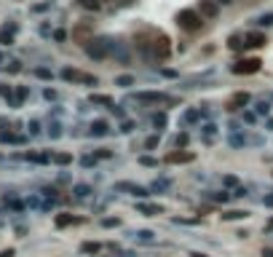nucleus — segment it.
Wrapping results in <instances>:
<instances>
[{
	"label": "nucleus",
	"mask_w": 273,
	"mask_h": 257,
	"mask_svg": "<svg viewBox=\"0 0 273 257\" xmlns=\"http://www.w3.org/2000/svg\"><path fill=\"white\" fill-rule=\"evenodd\" d=\"M75 222H80V220L73 217V214H67V212H62V214L54 217V225H56V228H67V225H75Z\"/></svg>",
	"instance_id": "4468645a"
},
{
	"label": "nucleus",
	"mask_w": 273,
	"mask_h": 257,
	"mask_svg": "<svg viewBox=\"0 0 273 257\" xmlns=\"http://www.w3.org/2000/svg\"><path fill=\"white\" fill-rule=\"evenodd\" d=\"M174 21H177V27L185 30V32H198L203 27V16L193 8H180L177 16H174Z\"/></svg>",
	"instance_id": "f257e3e1"
},
{
	"label": "nucleus",
	"mask_w": 273,
	"mask_h": 257,
	"mask_svg": "<svg viewBox=\"0 0 273 257\" xmlns=\"http://www.w3.org/2000/svg\"><path fill=\"white\" fill-rule=\"evenodd\" d=\"M169 185H171L169 180H155L153 185H150V190H169Z\"/></svg>",
	"instance_id": "c756f323"
},
{
	"label": "nucleus",
	"mask_w": 273,
	"mask_h": 257,
	"mask_svg": "<svg viewBox=\"0 0 273 257\" xmlns=\"http://www.w3.org/2000/svg\"><path fill=\"white\" fill-rule=\"evenodd\" d=\"M257 112H260V115H268V112H271V102H257Z\"/></svg>",
	"instance_id": "e433bc0d"
},
{
	"label": "nucleus",
	"mask_w": 273,
	"mask_h": 257,
	"mask_svg": "<svg viewBox=\"0 0 273 257\" xmlns=\"http://www.w3.org/2000/svg\"><path fill=\"white\" fill-rule=\"evenodd\" d=\"M115 190H118V193H131V196H137V198L150 196V190H147V187L134 185V182H115Z\"/></svg>",
	"instance_id": "423d86ee"
},
{
	"label": "nucleus",
	"mask_w": 273,
	"mask_h": 257,
	"mask_svg": "<svg viewBox=\"0 0 273 257\" xmlns=\"http://www.w3.org/2000/svg\"><path fill=\"white\" fill-rule=\"evenodd\" d=\"M260 67H262V62L257 56H252V59H241V62L230 64V73H236V75H255V73H260Z\"/></svg>",
	"instance_id": "20e7f679"
},
{
	"label": "nucleus",
	"mask_w": 273,
	"mask_h": 257,
	"mask_svg": "<svg viewBox=\"0 0 273 257\" xmlns=\"http://www.w3.org/2000/svg\"><path fill=\"white\" fill-rule=\"evenodd\" d=\"M134 99H137V102H147V105H153V102H161V105H166V102H174L171 96L161 94V91H137V94H134Z\"/></svg>",
	"instance_id": "39448f33"
},
{
	"label": "nucleus",
	"mask_w": 273,
	"mask_h": 257,
	"mask_svg": "<svg viewBox=\"0 0 273 257\" xmlns=\"http://www.w3.org/2000/svg\"><path fill=\"white\" fill-rule=\"evenodd\" d=\"M265 203H268V206H273V196H268V198H265Z\"/></svg>",
	"instance_id": "864d4df0"
},
{
	"label": "nucleus",
	"mask_w": 273,
	"mask_h": 257,
	"mask_svg": "<svg viewBox=\"0 0 273 257\" xmlns=\"http://www.w3.org/2000/svg\"><path fill=\"white\" fill-rule=\"evenodd\" d=\"M83 75L86 73H80V70H75V67L62 70V80H70V83H83Z\"/></svg>",
	"instance_id": "9b49d317"
},
{
	"label": "nucleus",
	"mask_w": 273,
	"mask_h": 257,
	"mask_svg": "<svg viewBox=\"0 0 273 257\" xmlns=\"http://www.w3.org/2000/svg\"><path fill=\"white\" fill-rule=\"evenodd\" d=\"M158 161L153 158V155H139V166H155Z\"/></svg>",
	"instance_id": "4c0bfd02"
},
{
	"label": "nucleus",
	"mask_w": 273,
	"mask_h": 257,
	"mask_svg": "<svg viewBox=\"0 0 273 257\" xmlns=\"http://www.w3.org/2000/svg\"><path fill=\"white\" fill-rule=\"evenodd\" d=\"M249 99H252V96L246 94V91H238V94H233L228 99V110H241V107L249 105Z\"/></svg>",
	"instance_id": "1a4fd4ad"
},
{
	"label": "nucleus",
	"mask_w": 273,
	"mask_h": 257,
	"mask_svg": "<svg viewBox=\"0 0 273 257\" xmlns=\"http://www.w3.org/2000/svg\"><path fill=\"white\" fill-rule=\"evenodd\" d=\"M174 145H177V150H185V145H187V134H185V131H182V134H177Z\"/></svg>",
	"instance_id": "f704fd0d"
},
{
	"label": "nucleus",
	"mask_w": 273,
	"mask_h": 257,
	"mask_svg": "<svg viewBox=\"0 0 273 257\" xmlns=\"http://www.w3.org/2000/svg\"><path fill=\"white\" fill-rule=\"evenodd\" d=\"M110 155H112V150H96V153H94V158L99 161V158H110Z\"/></svg>",
	"instance_id": "c03bdc74"
},
{
	"label": "nucleus",
	"mask_w": 273,
	"mask_h": 257,
	"mask_svg": "<svg viewBox=\"0 0 273 257\" xmlns=\"http://www.w3.org/2000/svg\"><path fill=\"white\" fill-rule=\"evenodd\" d=\"M27 94H30V91H27L24 86H21V89H16V91H14V99H11V105H21V102L27 99Z\"/></svg>",
	"instance_id": "b1692460"
},
{
	"label": "nucleus",
	"mask_w": 273,
	"mask_h": 257,
	"mask_svg": "<svg viewBox=\"0 0 273 257\" xmlns=\"http://www.w3.org/2000/svg\"><path fill=\"white\" fill-rule=\"evenodd\" d=\"M158 142H161L158 134H150V137L145 139V147H147V150H155V147H158Z\"/></svg>",
	"instance_id": "c85d7f7f"
},
{
	"label": "nucleus",
	"mask_w": 273,
	"mask_h": 257,
	"mask_svg": "<svg viewBox=\"0 0 273 257\" xmlns=\"http://www.w3.org/2000/svg\"><path fill=\"white\" fill-rule=\"evenodd\" d=\"M257 27H273V11L271 14H262V16H257Z\"/></svg>",
	"instance_id": "393cba45"
},
{
	"label": "nucleus",
	"mask_w": 273,
	"mask_h": 257,
	"mask_svg": "<svg viewBox=\"0 0 273 257\" xmlns=\"http://www.w3.org/2000/svg\"><path fill=\"white\" fill-rule=\"evenodd\" d=\"M48 137H54V139H56V137H62V126H59V123H54V126H51V131H48Z\"/></svg>",
	"instance_id": "a19ab883"
},
{
	"label": "nucleus",
	"mask_w": 273,
	"mask_h": 257,
	"mask_svg": "<svg viewBox=\"0 0 273 257\" xmlns=\"http://www.w3.org/2000/svg\"><path fill=\"white\" fill-rule=\"evenodd\" d=\"M75 3L80 5V8H86V11H91V14H96V11L102 8V3L99 0H75Z\"/></svg>",
	"instance_id": "aec40b11"
},
{
	"label": "nucleus",
	"mask_w": 273,
	"mask_h": 257,
	"mask_svg": "<svg viewBox=\"0 0 273 257\" xmlns=\"http://www.w3.org/2000/svg\"><path fill=\"white\" fill-rule=\"evenodd\" d=\"M262 257H273V249H271V246H265V249H262Z\"/></svg>",
	"instance_id": "603ef678"
},
{
	"label": "nucleus",
	"mask_w": 273,
	"mask_h": 257,
	"mask_svg": "<svg viewBox=\"0 0 273 257\" xmlns=\"http://www.w3.org/2000/svg\"><path fill=\"white\" fill-rule=\"evenodd\" d=\"M222 182H225V185H228V187H238V177H230V174H228V177H225Z\"/></svg>",
	"instance_id": "79ce46f5"
},
{
	"label": "nucleus",
	"mask_w": 273,
	"mask_h": 257,
	"mask_svg": "<svg viewBox=\"0 0 273 257\" xmlns=\"http://www.w3.org/2000/svg\"><path fill=\"white\" fill-rule=\"evenodd\" d=\"M0 64H3V54H0Z\"/></svg>",
	"instance_id": "13d9d810"
},
{
	"label": "nucleus",
	"mask_w": 273,
	"mask_h": 257,
	"mask_svg": "<svg viewBox=\"0 0 273 257\" xmlns=\"http://www.w3.org/2000/svg\"><path fill=\"white\" fill-rule=\"evenodd\" d=\"M268 43V37L262 35V32H249V35L244 37V46L246 48H262Z\"/></svg>",
	"instance_id": "9d476101"
},
{
	"label": "nucleus",
	"mask_w": 273,
	"mask_h": 257,
	"mask_svg": "<svg viewBox=\"0 0 273 257\" xmlns=\"http://www.w3.org/2000/svg\"><path fill=\"white\" fill-rule=\"evenodd\" d=\"M73 193H75V198H89L91 196V185H75Z\"/></svg>",
	"instance_id": "5701e85b"
},
{
	"label": "nucleus",
	"mask_w": 273,
	"mask_h": 257,
	"mask_svg": "<svg viewBox=\"0 0 273 257\" xmlns=\"http://www.w3.org/2000/svg\"><path fill=\"white\" fill-rule=\"evenodd\" d=\"M102 249H105V244H99V241H83L80 244V255H99Z\"/></svg>",
	"instance_id": "f8f14e48"
},
{
	"label": "nucleus",
	"mask_w": 273,
	"mask_h": 257,
	"mask_svg": "<svg viewBox=\"0 0 273 257\" xmlns=\"http://www.w3.org/2000/svg\"><path fill=\"white\" fill-rule=\"evenodd\" d=\"M190 257H206V255H201V252H190Z\"/></svg>",
	"instance_id": "5fc2aeb1"
},
{
	"label": "nucleus",
	"mask_w": 273,
	"mask_h": 257,
	"mask_svg": "<svg viewBox=\"0 0 273 257\" xmlns=\"http://www.w3.org/2000/svg\"><path fill=\"white\" fill-rule=\"evenodd\" d=\"M123 3H134V0H123Z\"/></svg>",
	"instance_id": "052dcab7"
},
{
	"label": "nucleus",
	"mask_w": 273,
	"mask_h": 257,
	"mask_svg": "<svg viewBox=\"0 0 273 257\" xmlns=\"http://www.w3.org/2000/svg\"><path fill=\"white\" fill-rule=\"evenodd\" d=\"M14 32H16V24H5L3 30H0V43H3V46H11V43H14Z\"/></svg>",
	"instance_id": "dca6fc26"
},
{
	"label": "nucleus",
	"mask_w": 273,
	"mask_h": 257,
	"mask_svg": "<svg viewBox=\"0 0 273 257\" xmlns=\"http://www.w3.org/2000/svg\"><path fill=\"white\" fill-rule=\"evenodd\" d=\"M43 96H46V99H56V91H54V89H46V91H43Z\"/></svg>",
	"instance_id": "3c124183"
},
{
	"label": "nucleus",
	"mask_w": 273,
	"mask_h": 257,
	"mask_svg": "<svg viewBox=\"0 0 273 257\" xmlns=\"http://www.w3.org/2000/svg\"><path fill=\"white\" fill-rule=\"evenodd\" d=\"M115 83L126 89V86H131V83H134V75H118V78H115Z\"/></svg>",
	"instance_id": "7c9ffc66"
},
{
	"label": "nucleus",
	"mask_w": 273,
	"mask_h": 257,
	"mask_svg": "<svg viewBox=\"0 0 273 257\" xmlns=\"http://www.w3.org/2000/svg\"><path fill=\"white\" fill-rule=\"evenodd\" d=\"M89 102H91V105H102V107H112V105H115L112 96H107V94H91Z\"/></svg>",
	"instance_id": "f3484780"
},
{
	"label": "nucleus",
	"mask_w": 273,
	"mask_h": 257,
	"mask_svg": "<svg viewBox=\"0 0 273 257\" xmlns=\"http://www.w3.org/2000/svg\"><path fill=\"white\" fill-rule=\"evenodd\" d=\"M217 3H222V5H230V3H233V0H217Z\"/></svg>",
	"instance_id": "6e6d98bb"
},
{
	"label": "nucleus",
	"mask_w": 273,
	"mask_h": 257,
	"mask_svg": "<svg viewBox=\"0 0 273 257\" xmlns=\"http://www.w3.org/2000/svg\"><path fill=\"white\" fill-rule=\"evenodd\" d=\"M30 134H40V123L37 121H30Z\"/></svg>",
	"instance_id": "de8ad7c7"
},
{
	"label": "nucleus",
	"mask_w": 273,
	"mask_h": 257,
	"mask_svg": "<svg viewBox=\"0 0 273 257\" xmlns=\"http://www.w3.org/2000/svg\"><path fill=\"white\" fill-rule=\"evenodd\" d=\"M89 35H91V27L89 24H78V27H75V40L86 43V40H89Z\"/></svg>",
	"instance_id": "6ab92c4d"
},
{
	"label": "nucleus",
	"mask_w": 273,
	"mask_h": 257,
	"mask_svg": "<svg viewBox=\"0 0 273 257\" xmlns=\"http://www.w3.org/2000/svg\"><path fill=\"white\" fill-rule=\"evenodd\" d=\"M268 128H271V131H273V118H271V121H268Z\"/></svg>",
	"instance_id": "4d7b16f0"
},
{
	"label": "nucleus",
	"mask_w": 273,
	"mask_h": 257,
	"mask_svg": "<svg viewBox=\"0 0 273 257\" xmlns=\"http://www.w3.org/2000/svg\"><path fill=\"white\" fill-rule=\"evenodd\" d=\"M0 96H5V99H14V91H11V86L8 83H0Z\"/></svg>",
	"instance_id": "72a5a7b5"
},
{
	"label": "nucleus",
	"mask_w": 273,
	"mask_h": 257,
	"mask_svg": "<svg viewBox=\"0 0 273 257\" xmlns=\"http://www.w3.org/2000/svg\"><path fill=\"white\" fill-rule=\"evenodd\" d=\"M99 3H110V0H99Z\"/></svg>",
	"instance_id": "bf43d9fd"
},
{
	"label": "nucleus",
	"mask_w": 273,
	"mask_h": 257,
	"mask_svg": "<svg viewBox=\"0 0 273 257\" xmlns=\"http://www.w3.org/2000/svg\"><path fill=\"white\" fill-rule=\"evenodd\" d=\"M203 131H206V137H209V134L214 137V131H217V126H214V123H206V126H203Z\"/></svg>",
	"instance_id": "8fccbe9b"
},
{
	"label": "nucleus",
	"mask_w": 273,
	"mask_h": 257,
	"mask_svg": "<svg viewBox=\"0 0 273 257\" xmlns=\"http://www.w3.org/2000/svg\"><path fill=\"white\" fill-rule=\"evenodd\" d=\"M64 37H67V32H64V30H56V32H54V40H59V43H62Z\"/></svg>",
	"instance_id": "09e8293b"
},
{
	"label": "nucleus",
	"mask_w": 273,
	"mask_h": 257,
	"mask_svg": "<svg viewBox=\"0 0 273 257\" xmlns=\"http://www.w3.org/2000/svg\"><path fill=\"white\" fill-rule=\"evenodd\" d=\"M196 121H198V112L196 110H187L185 115H182V123H185V126H187V123H196Z\"/></svg>",
	"instance_id": "2f4dec72"
},
{
	"label": "nucleus",
	"mask_w": 273,
	"mask_h": 257,
	"mask_svg": "<svg viewBox=\"0 0 273 257\" xmlns=\"http://www.w3.org/2000/svg\"><path fill=\"white\" fill-rule=\"evenodd\" d=\"M24 158L32 161V164H48V161H51V155H48V153H27Z\"/></svg>",
	"instance_id": "412c9836"
},
{
	"label": "nucleus",
	"mask_w": 273,
	"mask_h": 257,
	"mask_svg": "<svg viewBox=\"0 0 273 257\" xmlns=\"http://www.w3.org/2000/svg\"><path fill=\"white\" fill-rule=\"evenodd\" d=\"M14 255H16L14 246H8V249H0V257H14Z\"/></svg>",
	"instance_id": "49530a36"
},
{
	"label": "nucleus",
	"mask_w": 273,
	"mask_h": 257,
	"mask_svg": "<svg viewBox=\"0 0 273 257\" xmlns=\"http://www.w3.org/2000/svg\"><path fill=\"white\" fill-rule=\"evenodd\" d=\"M153 123H155V128H164V126H166V115H164V112H155V115H153Z\"/></svg>",
	"instance_id": "c9c22d12"
},
{
	"label": "nucleus",
	"mask_w": 273,
	"mask_h": 257,
	"mask_svg": "<svg viewBox=\"0 0 273 257\" xmlns=\"http://www.w3.org/2000/svg\"><path fill=\"white\" fill-rule=\"evenodd\" d=\"M83 51L89 54L91 59H105V56H110L112 54V40L110 37H89V40L83 43Z\"/></svg>",
	"instance_id": "f03ea898"
},
{
	"label": "nucleus",
	"mask_w": 273,
	"mask_h": 257,
	"mask_svg": "<svg viewBox=\"0 0 273 257\" xmlns=\"http://www.w3.org/2000/svg\"><path fill=\"white\" fill-rule=\"evenodd\" d=\"M118 225H121V220H118V217H105V220H102V228H118Z\"/></svg>",
	"instance_id": "473e14b6"
},
{
	"label": "nucleus",
	"mask_w": 273,
	"mask_h": 257,
	"mask_svg": "<svg viewBox=\"0 0 273 257\" xmlns=\"http://www.w3.org/2000/svg\"><path fill=\"white\" fill-rule=\"evenodd\" d=\"M230 198V193H225V190H214V193H209V201H214V203H225Z\"/></svg>",
	"instance_id": "4be33fe9"
},
{
	"label": "nucleus",
	"mask_w": 273,
	"mask_h": 257,
	"mask_svg": "<svg viewBox=\"0 0 273 257\" xmlns=\"http://www.w3.org/2000/svg\"><path fill=\"white\" fill-rule=\"evenodd\" d=\"M249 217V212H244V209H230V212L222 214V220H228V222H233V220H246Z\"/></svg>",
	"instance_id": "a211bd4d"
},
{
	"label": "nucleus",
	"mask_w": 273,
	"mask_h": 257,
	"mask_svg": "<svg viewBox=\"0 0 273 257\" xmlns=\"http://www.w3.org/2000/svg\"><path fill=\"white\" fill-rule=\"evenodd\" d=\"M107 131H110V123H107V121H94V123H91V128H89L91 137H105Z\"/></svg>",
	"instance_id": "ddd939ff"
},
{
	"label": "nucleus",
	"mask_w": 273,
	"mask_h": 257,
	"mask_svg": "<svg viewBox=\"0 0 273 257\" xmlns=\"http://www.w3.org/2000/svg\"><path fill=\"white\" fill-rule=\"evenodd\" d=\"M134 236H137V241H142V244H145V241H153V239H155L153 230H137Z\"/></svg>",
	"instance_id": "bb28decb"
},
{
	"label": "nucleus",
	"mask_w": 273,
	"mask_h": 257,
	"mask_svg": "<svg viewBox=\"0 0 273 257\" xmlns=\"http://www.w3.org/2000/svg\"><path fill=\"white\" fill-rule=\"evenodd\" d=\"M139 212L142 214H147V217H155V214H164V206L161 203H139Z\"/></svg>",
	"instance_id": "2eb2a0df"
},
{
	"label": "nucleus",
	"mask_w": 273,
	"mask_h": 257,
	"mask_svg": "<svg viewBox=\"0 0 273 257\" xmlns=\"http://www.w3.org/2000/svg\"><path fill=\"white\" fill-rule=\"evenodd\" d=\"M94 164H96L94 155H86V158H80V166H94Z\"/></svg>",
	"instance_id": "a18cd8bd"
},
{
	"label": "nucleus",
	"mask_w": 273,
	"mask_h": 257,
	"mask_svg": "<svg viewBox=\"0 0 273 257\" xmlns=\"http://www.w3.org/2000/svg\"><path fill=\"white\" fill-rule=\"evenodd\" d=\"M196 158V153H190V150H171V153H166V164H190V161Z\"/></svg>",
	"instance_id": "0eeeda50"
},
{
	"label": "nucleus",
	"mask_w": 273,
	"mask_h": 257,
	"mask_svg": "<svg viewBox=\"0 0 273 257\" xmlns=\"http://www.w3.org/2000/svg\"><path fill=\"white\" fill-rule=\"evenodd\" d=\"M51 161H56L59 166H67L70 161H73V155L70 153H56V155H51Z\"/></svg>",
	"instance_id": "a878e982"
},
{
	"label": "nucleus",
	"mask_w": 273,
	"mask_h": 257,
	"mask_svg": "<svg viewBox=\"0 0 273 257\" xmlns=\"http://www.w3.org/2000/svg\"><path fill=\"white\" fill-rule=\"evenodd\" d=\"M228 48H233V51H238V48H244V43H241L238 35H230L228 37Z\"/></svg>",
	"instance_id": "cd10ccee"
},
{
	"label": "nucleus",
	"mask_w": 273,
	"mask_h": 257,
	"mask_svg": "<svg viewBox=\"0 0 273 257\" xmlns=\"http://www.w3.org/2000/svg\"><path fill=\"white\" fill-rule=\"evenodd\" d=\"M198 14H201L203 19H217L219 3L217 0H201V3H198Z\"/></svg>",
	"instance_id": "6e6552de"
},
{
	"label": "nucleus",
	"mask_w": 273,
	"mask_h": 257,
	"mask_svg": "<svg viewBox=\"0 0 273 257\" xmlns=\"http://www.w3.org/2000/svg\"><path fill=\"white\" fill-rule=\"evenodd\" d=\"M121 131H123V134H131V131H134V121H123V123H121Z\"/></svg>",
	"instance_id": "ea45409f"
},
{
	"label": "nucleus",
	"mask_w": 273,
	"mask_h": 257,
	"mask_svg": "<svg viewBox=\"0 0 273 257\" xmlns=\"http://www.w3.org/2000/svg\"><path fill=\"white\" fill-rule=\"evenodd\" d=\"M35 75H37V78H43V80H48V78H51V70H46V67H37V70H35Z\"/></svg>",
	"instance_id": "58836bf2"
},
{
	"label": "nucleus",
	"mask_w": 273,
	"mask_h": 257,
	"mask_svg": "<svg viewBox=\"0 0 273 257\" xmlns=\"http://www.w3.org/2000/svg\"><path fill=\"white\" fill-rule=\"evenodd\" d=\"M5 70H8V73H19V70H21V62H16V59H14V62H8V67H5Z\"/></svg>",
	"instance_id": "37998d69"
},
{
	"label": "nucleus",
	"mask_w": 273,
	"mask_h": 257,
	"mask_svg": "<svg viewBox=\"0 0 273 257\" xmlns=\"http://www.w3.org/2000/svg\"><path fill=\"white\" fill-rule=\"evenodd\" d=\"M171 54V40L169 35H164V32H155L153 35V46H150V56L155 59H169Z\"/></svg>",
	"instance_id": "7ed1b4c3"
}]
</instances>
